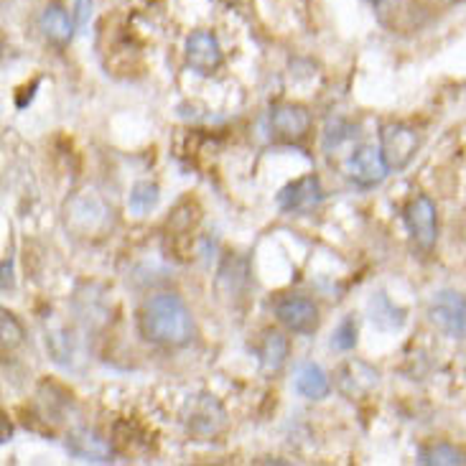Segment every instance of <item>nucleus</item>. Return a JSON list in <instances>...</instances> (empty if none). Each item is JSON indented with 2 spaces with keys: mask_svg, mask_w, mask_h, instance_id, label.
<instances>
[{
  "mask_svg": "<svg viewBox=\"0 0 466 466\" xmlns=\"http://www.w3.org/2000/svg\"><path fill=\"white\" fill-rule=\"evenodd\" d=\"M138 329L153 344L184 347L194 337V319L177 293H156L140 309Z\"/></svg>",
  "mask_w": 466,
  "mask_h": 466,
  "instance_id": "1",
  "label": "nucleus"
},
{
  "mask_svg": "<svg viewBox=\"0 0 466 466\" xmlns=\"http://www.w3.org/2000/svg\"><path fill=\"white\" fill-rule=\"evenodd\" d=\"M110 215L113 209L102 202V197L95 191H79L72 197V202L66 204V225L82 238L102 235L110 225Z\"/></svg>",
  "mask_w": 466,
  "mask_h": 466,
  "instance_id": "2",
  "label": "nucleus"
},
{
  "mask_svg": "<svg viewBox=\"0 0 466 466\" xmlns=\"http://www.w3.org/2000/svg\"><path fill=\"white\" fill-rule=\"evenodd\" d=\"M429 319L446 337L466 339V296L459 290H439L429 301Z\"/></svg>",
  "mask_w": 466,
  "mask_h": 466,
  "instance_id": "3",
  "label": "nucleus"
},
{
  "mask_svg": "<svg viewBox=\"0 0 466 466\" xmlns=\"http://www.w3.org/2000/svg\"><path fill=\"white\" fill-rule=\"evenodd\" d=\"M403 217L418 250H433V245L439 239V212H436V204L431 202L429 197L420 194V197L408 202Z\"/></svg>",
  "mask_w": 466,
  "mask_h": 466,
  "instance_id": "4",
  "label": "nucleus"
},
{
  "mask_svg": "<svg viewBox=\"0 0 466 466\" xmlns=\"http://www.w3.org/2000/svg\"><path fill=\"white\" fill-rule=\"evenodd\" d=\"M418 143H420L418 133L405 123H388L380 133V151L392 171H400L410 164V158L418 151Z\"/></svg>",
  "mask_w": 466,
  "mask_h": 466,
  "instance_id": "5",
  "label": "nucleus"
},
{
  "mask_svg": "<svg viewBox=\"0 0 466 466\" xmlns=\"http://www.w3.org/2000/svg\"><path fill=\"white\" fill-rule=\"evenodd\" d=\"M388 164H385V158H382V151L375 148V146H360V148H354V153L347 158V164H344V174L350 177L352 184L357 187H362V189H372V187H378L385 181L388 177Z\"/></svg>",
  "mask_w": 466,
  "mask_h": 466,
  "instance_id": "6",
  "label": "nucleus"
},
{
  "mask_svg": "<svg viewBox=\"0 0 466 466\" xmlns=\"http://www.w3.org/2000/svg\"><path fill=\"white\" fill-rule=\"evenodd\" d=\"M276 316L293 334H314L319 329V306L303 296H286L276 303Z\"/></svg>",
  "mask_w": 466,
  "mask_h": 466,
  "instance_id": "7",
  "label": "nucleus"
},
{
  "mask_svg": "<svg viewBox=\"0 0 466 466\" xmlns=\"http://www.w3.org/2000/svg\"><path fill=\"white\" fill-rule=\"evenodd\" d=\"M187 64L194 72L209 76L222 66V46L212 31H194L187 38Z\"/></svg>",
  "mask_w": 466,
  "mask_h": 466,
  "instance_id": "8",
  "label": "nucleus"
},
{
  "mask_svg": "<svg viewBox=\"0 0 466 466\" xmlns=\"http://www.w3.org/2000/svg\"><path fill=\"white\" fill-rule=\"evenodd\" d=\"M380 385V372L362 360H350L337 372V388L344 398H365Z\"/></svg>",
  "mask_w": 466,
  "mask_h": 466,
  "instance_id": "9",
  "label": "nucleus"
},
{
  "mask_svg": "<svg viewBox=\"0 0 466 466\" xmlns=\"http://www.w3.org/2000/svg\"><path fill=\"white\" fill-rule=\"evenodd\" d=\"M270 130L280 140H301L311 130V115L301 105H278L270 110Z\"/></svg>",
  "mask_w": 466,
  "mask_h": 466,
  "instance_id": "10",
  "label": "nucleus"
},
{
  "mask_svg": "<svg viewBox=\"0 0 466 466\" xmlns=\"http://www.w3.org/2000/svg\"><path fill=\"white\" fill-rule=\"evenodd\" d=\"M321 199H324V189H321L319 177H314V174L296 178L293 184H289L286 189H280V194H278V204H280L283 212H309Z\"/></svg>",
  "mask_w": 466,
  "mask_h": 466,
  "instance_id": "11",
  "label": "nucleus"
},
{
  "mask_svg": "<svg viewBox=\"0 0 466 466\" xmlns=\"http://www.w3.org/2000/svg\"><path fill=\"white\" fill-rule=\"evenodd\" d=\"M66 451L82 461H113V446L102 439L95 429H75L66 436Z\"/></svg>",
  "mask_w": 466,
  "mask_h": 466,
  "instance_id": "12",
  "label": "nucleus"
},
{
  "mask_svg": "<svg viewBox=\"0 0 466 466\" xmlns=\"http://www.w3.org/2000/svg\"><path fill=\"white\" fill-rule=\"evenodd\" d=\"M225 426V410L209 395H199L197 403L191 405L189 431L197 439H212Z\"/></svg>",
  "mask_w": 466,
  "mask_h": 466,
  "instance_id": "13",
  "label": "nucleus"
},
{
  "mask_svg": "<svg viewBox=\"0 0 466 466\" xmlns=\"http://www.w3.org/2000/svg\"><path fill=\"white\" fill-rule=\"evenodd\" d=\"M293 388L299 395L309 398V400H321L327 398L331 385H329L327 372L314 362H303L296 367V378H293Z\"/></svg>",
  "mask_w": 466,
  "mask_h": 466,
  "instance_id": "14",
  "label": "nucleus"
},
{
  "mask_svg": "<svg viewBox=\"0 0 466 466\" xmlns=\"http://www.w3.org/2000/svg\"><path fill=\"white\" fill-rule=\"evenodd\" d=\"M75 21L66 15L62 5H46L41 18H38V28L44 31V36L49 38L51 44L56 46H64L72 41V34H75Z\"/></svg>",
  "mask_w": 466,
  "mask_h": 466,
  "instance_id": "15",
  "label": "nucleus"
},
{
  "mask_svg": "<svg viewBox=\"0 0 466 466\" xmlns=\"http://www.w3.org/2000/svg\"><path fill=\"white\" fill-rule=\"evenodd\" d=\"M289 360V339L280 331H265L263 341H260V367L263 372L273 375L280 372Z\"/></svg>",
  "mask_w": 466,
  "mask_h": 466,
  "instance_id": "16",
  "label": "nucleus"
},
{
  "mask_svg": "<svg viewBox=\"0 0 466 466\" xmlns=\"http://www.w3.org/2000/svg\"><path fill=\"white\" fill-rule=\"evenodd\" d=\"M245 283H248V265L242 258H235V255H229L228 260L222 263L219 268V276H217V290L222 293V296H238L239 290L245 289Z\"/></svg>",
  "mask_w": 466,
  "mask_h": 466,
  "instance_id": "17",
  "label": "nucleus"
},
{
  "mask_svg": "<svg viewBox=\"0 0 466 466\" xmlns=\"http://www.w3.org/2000/svg\"><path fill=\"white\" fill-rule=\"evenodd\" d=\"M370 319L382 331H395V329H400L405 324V311L398 309L385 293H378L370 301Z\"/></svg>",
  "mask_w": 466,
  "mask_h": 466,
  "instance_id": "18",
  "label": "nucleus"
},
{
  "mask_svg": "<svg viewBox=\"0 0 466 466\" xmlns=\"http://www.w3.org/2000/svg\"><path fill=\"white\" fill-rule=\"evenodd\" d=\"M418 461L426 466H461L466 464V451L456 449L451 443H433V446H423Z\"/></svg>",
  "mask_w": 466,
  "mask_h": 466,
  "instance_id": "19",
  "label": "nucleus"
},
{
  "mask_svg": "<svg viewBox=\"0 0 466 466\" xmlns=\"http://www.w3.org/2000/svg\"><path fill=\"white\" fill-rule=\"evenodd\" d=\"M161 199V194H158V187L151 184V181H140L133 187L130 191V199H127V209L133 212L136 217H143L151 212L153 207L158 204Z\"/></svg>",
  "mask_w": 466,
  "mask_h": 466,
  "instance_id": "20",
  "label": "nucleus"
},
{
  "mask_svg": "<svg viewBox=\"0 0 466 466\" xmlns=\"http://www.w3.org/2000/svg\"><path fill=\"white\" fill-rule=\"evenodd\" d=\"M354 344H357V324H354L352 316H347V319H341V324L334 331L331 347L339 352H350V350H354Z\"/></svg>",
  "mask_w": 466,
  "mask_h": 466,
  "instance_id": "21",
  "label": "nucleus"
},
{
  "mask_svg": "<svg viewBox=\"0 0 466 466\" xmlns=\"http://www.w3.org/2000/svg\"><path fill=\"white\" fill-rule=\"evenodd\" d=\"M21 339H24V329H21V324L15 321V316L8 314V311H3V344L11 350V347H15Z\"/></svg>",
  "mask_w": 466,
  "mask_h": 466,
  "instance_id": "22",
  "label": "nucleus"
},
{
  "mask_svg": "<svg viewBox=\"0 0 466 466\" xmlns=\"http://www.w3.org/2000/svg\"><path fill=\"white\" fill-rule=\"evenodd\" d=\"M92 8H95V0H76L75 3V24L79 31H85L92 18Z\"/></svg>",
  "mask_w": 466,
  "mask_h": 466,
  "instance_id": "23",
  "label": "nucleus"
},
{
  "mask_svg": "<svg viewBox=\"0 0 466 466\" xmlns=\"http://www.w3.org/2000/svg\"><path fill=\"white\" fill-rule=\"evenodd\" d=\"M372 3V8L378 13H385V11H390L392 5H395V0H370Z\"/></svg>",
  "mask_w": 466,
  "mask_h": 466,
  "instance_id": "24",
  "label": "nucleus"
},
{
  "mask_svg": "<svg viewBox=\"0 0 466 466\" xmlns=\"http://www.w3.org/2000/svg\"><path fill=\"white\" fill-rule=\"evenodd\" d=\"M11 441V423H8V416H3V443Z\"/></svg>",
  "mask_w": 466,
  "mask_h": 466,
  "instance_id": "25",
  "label": "nucleus"
},
{
  "mask_svg": "<svg viewBox=\"0 0 466 466\" xmlns=\"http://www.w3.org/2000/svg\"><path fill=\"white\" fill-rule=\"evenodd\" d=\"M464 235H466V228H464Z\"/></svg>",
  "mask_w": 466,
  "mask_h": 466,
  "instance_id": "26",
  "label": "nucleus"
}]
</instances>
